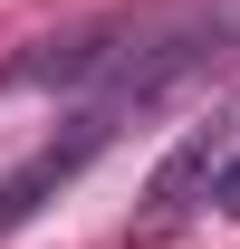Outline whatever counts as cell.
<instances>
[{
	"label": "cell",
	"mask_w": 240,
	"mask_h": 249,
	"mask_svg": "<svg viewBox=\"0 0 240 249\" xmlns=\"http://www.w3.org/2000/svg\"><path fill=\"white\" fill-rule=\"evenodd\" d=\"M116 124H125V106H87V115L67 124V134H48L20 173H0V240H10V230H29V220L48 211V201H58V192L77 182L106 144H116Z\"/></svg>",
	"instance_id": "cell-1"
},
{
	"label": "cell",
	"mask_w": 240,
	"mask_h": 249,
	"mask_svg": "<svg viewBox=\"0 0 240 249\" xmlns=\"http://www.w3.org/2000/svg\"><path fill=\"white\" fill-rule=\"evenodd\" d=\"M231 163H240V106H231V115H211V124H192L173 154H163V173H154V220H173V211H192V201H211Z\"/></svg>",
	"instance_id": "cell-2"
},
{
	"label": "cell",
	"mask_w": 240,
	"mask_h": 249,
	"mask_svg": "<svg viewBox=\"0 0 240 249\" xmlns=\"http://www.w3.org/2000/svg\"><path fill=\"white\" fill-rule=\"evenodd\" d=\"M211 211H231V220H240V163L221 173V192H211Z\"/></svg>",
	"instance_id": "cell-3"
}]
</instances>
